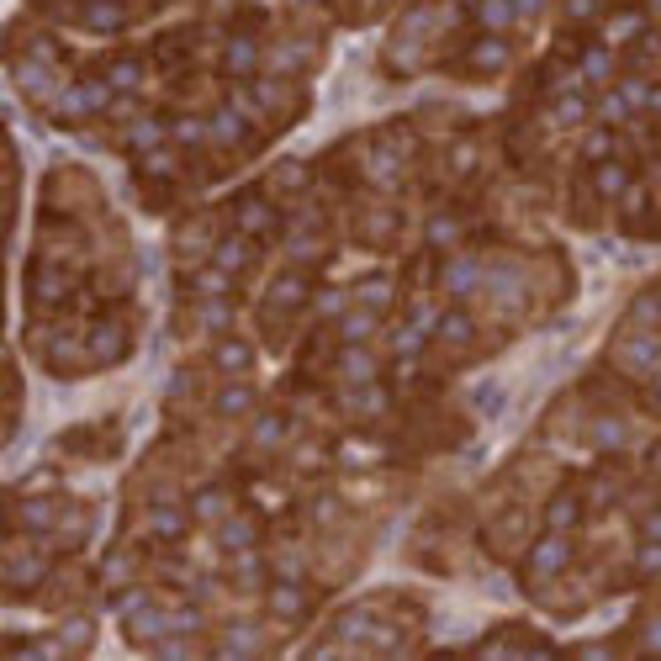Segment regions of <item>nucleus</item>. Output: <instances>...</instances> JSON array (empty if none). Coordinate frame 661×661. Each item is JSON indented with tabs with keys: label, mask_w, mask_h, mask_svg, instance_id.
<instances>
[{
	"label": "nucleus",
	"mask_w": 661,
	"mask_h": 661,
	"mask_svg": "<svg viewBox=\"0 0 661 661\" xmlns=\"http://www.w3.org/2000/svg\"><path fill=\"white\" fill-rule=\"evenodd\" d=\"M609 360H614L624 376H635V381H651V376L661 371V333L624 323V333L614 339V349H609Z\"/></svg>",
	"instance_id": "obj_1"
},
{
	"label": "nucleus",
	"mask_w": 661,
	"mask_h": 661,
	"mask_svg": "<svg viewBox=\"0 0 661 661\" xmlns=\"http://www.w3.org/2000/svg\"><path fill=\"white\" fill-rule=\"evenodd\" d=\"M567 567H572V535L545 530V535L530 545V556H524V582H530V587H545V582L567 577Z\"/></svg>",
	"instance_id": "obj_2"
},
{
	"label": "nucleus",
	"mask_w": 661,
	"mask_h": 661,
	"mask_svg": "<svg viewBox=\"0 0 661 661\" xmlns=\"http://www.w3.org/2000/svg\"><path fill=\"white\" fill-rule=\"evenodd\" d=\"M281 228H287V217H281V207H276L265 191H244V196L233 202V233H249L254 244H270Z\"/></svg>",
	"instance_id": "obj_3"
},
{
	"label": "nucleus",
	"mask_w": 661,
	"mask_h": 661,
	"mask_svg": "<svg viewBox=\"0 0 661 661\" xmlns=\"http://www.w3.org/2000/svg\"><path fill=\"white\" fill-rule=\"evenodd\" d=\"M112 101H117V90L106 80H75L59 90V101H53V112L64 117V123H85V117H101V112H112Z\"/></svg>",
	"instance_id": "obj_4"
},
{
	"label": "nucleus",
	"mask_w": 661,
	"mask_h": 661,
	"mask_svg": "<svg viewBox=\"0 0 661 661\" xmlns=\"http://www.w3.org/2000/svg\"><path fill=\"white\" fill-rule=\"evenodd\" d=\"M5 577H11V593H27L48 577V556H42V539H11L5 545Z\"/></svg>",
	"instance_id": "obj_5"
},
{
	"label": "nucleus",
	"mask_w": 661,
	"mask_h": 661,
	"mask_svg": "<svg viewBox=\"0 0 661 661\" xmlns=\"http://www.w3.org/2000/svg\"><path fill=\"white\" fill-rule=\"evenodd\" d=\"M191 524H196V513L180 508V503H169V497L143 508V535L154 539V545H180V539L191 535Z\"/></svg>",
	"instance_id": "obj_6"
},
{
	"label": "nucleus",
	"mask_w": 661,
	"mask_h": 661,
	"mask_svg": "<svg viewBox=\"0 0 661 661\" xmlns=\"http://www.w3.org/2000/svg\"><path fill=\"white\" fill-rule=\"evenodd\" d=\"M217 64H223V75H228L233 85H244V80H259V64H265V53H259V42L249 38V33H233V38L223 42Z\"/></svg>",
	"instance_id": "obj_7"
},
{
	"label": "nucleus",
	"mask_w": 661,
	"mask_h": 661,
	"mask_svg": "<svg viewBox=\"0 0 661 661\" xmlns=\"http://www.w3.org/2000/svg\"><path fill=\"white\" fill-rule=\"evenodd\" d=\"M307 296H313L307 265H291V270H281V276L265 287V307H270V313H296V307H307Z\"/></svg>",
	"instance_id": "obj_8"
},
{
	"label": "nucleus",
	"mask_w": 661,
	"mask_h": 661,
	"mask_svg": "<svg viewBox=\"0 0 661 661\" xmlns=\"http://www.w3.org/2000/svg\"><path fill=\"white\" fill-rule=\"evenodd\" d=\"M85 355L96 360V366H117L127 355V344H132V333H127L123 318H101V323H90V333H85Z\"/></svg>",
	"instance_id": "obj_9"
},
{
	"label": "nucleus",
	"mask_w": 661,
	"mask_h": 661,
	"mask_svg": "<svg viewBox=\"0 0 661 661\" xmlns=\"http://www.w3.org/2000/svg\"><path fill=\"white\" fill-rule=\"evenodd\" d=\"M307 587H302V577H276V582H265V609L276 614L281 624H296L302 614H307Z\"/></svg>",
	"instance_id": "obj_10"
},
{
	"label": "nucleus",
	"mask_w": 661,
	"mask_h": 661,
	"mask_svg": "<svg viewBox=\"0 0 661 661\" xmlns=\"http://www.w3.org/2000/svg\"><path fill=\"white\" fill-rule=\"evenodd\" d=\"M482 281H487V276H482V259H476V254H450L445 270H440V287H445V296H455V302L476 296Z\"/></svg>",
	"instance_id": "obj_11"
},
{
	"label": "nucleus",
	"mask_w": 661,
	"mask_h": 661,
	"mask_svg": "<svg viewBox=\"0 0 661 661\" xmlns=\"http://www.w3.org/2000/svg\"><path fill=\"white\" fill-rule=\"evenodd\" d=\"M75 22H80L85 33H123L127 22H132V5L127 0H80V11H75Z\"/></svg>",
	"instance_id": "obj_12"
},
{
	"label": "nucleus",
	"mask_w": 661,
	"mask_h": 661,
	"mask_svg": "<svg viewBox=\"0 0 661 661\" xmlns=\"http://www.w3.org/2000/svg\"><path fill=\"white\" fill-rule=\"evenodd\" d=\"M207 123H212V143H223V149H249V143H254V123H249L233 101L212 106Z\"/></svg>",
	"instance_id": "obj_13"
},
{
	"label": "nucleus",
	"mask_w": 661,
	"mask_h": 661,
	"mask_svg": "<svg viewBox=\"0 0 661 661\" xmlns=\"http://www.w3.org/2000/svg\"><path fill=\"white\" fill-rule=\"evenodd\" d=\"M333 371H339L344 386H366V381H381V360L371 355V344H339Z\"/></svg>",
	"instance_id": "obj_14"
},
{
	"label": "nucleus",
	"mask_w": 661,
	"mask_h": 661,
	"mask_svg": "<svg viewBox=\"0 0 661 661\" xmlns=\"http://www.w3.org/2000/svg\"><path fill=\"white\" fill-rule=\"evenodd\" d=\"M577 80L593 85V90H609V85L620 80V64H614V48H603V42H587L577 53Z\"/></svg>",
	"instance_id": "obj_15"
},
{
	"label": "nucleus",
	"mask_w": 661,
	"mask_h": 661,
	"mask_svg": "<svg viewBox=\"0 0 661 661\" xmlns=\"http://www.w3.org/2000/svg\"><path fill=\"white\" fill-rule=\"evenodd\" d=\"M27 291H33V307H64V302L75 296V276L59 270V265H38Z\"/></svg>",
	"instance_id": "obj_16"
},
{
	"label": "nucleus",
	"mask_w": 661,
	"mask_h": 661,
	"mask_svg": "<svg viewBox=\"0 0 661 661\" xmlns=\"http://www.w3.org/2000/svg\"><path fill=\"white\" fill-rule=\"evenodd\" d=\"M466 69L471 75H497V69H508V59H513V48H508V38H493V33H482V38L471 42L466 53Z\"/></svg>",
	"instance_id": "obj_17"
},
{
	"label": "nucleus",
	"mask_w": 661,
	"mask_h": 661,
	"mask_svg": "<svg viewBox=\"0 0 661 661\" xmlns=\"http://www.w3.org/2000/svg\"><path fill=\"white\" fill-rule=\"evenodd\" d=\"M212 265H223V270L244 276V270L259 265V244H254L249 233H228V239H217V244H212Z\"/></svg>",
	"instance_id": "obj_18"
},
{
	"label": "nucleus",
	"mask_w": 661,
	"mask_h": 661,
	"mask_svg": "<svg viewBox=\"0 0 661 661\" xmlns=\"http://www.w3.org/2000/svg\"><path fill=\"white\" fill-rule=\"evenodd\" d=\"M582 513H587V497H582L577 487H561V493H550V503H545V530L572 535L582 524Z\"/></svg>",
	"instance_id": "obj_19"
},
{
	"label": "nucleus",
	"mask_w": 661,
	"mask_h": 661,
	"mask_svg": "<svg viewBox=\"0 0 661 661\" xmlns=\"http://www.w3.org/2000/svg\"><path fill=\"white\" fill-rule=\"evenodd\" d=\"M376 329H381V313H371V307H344L339 318H333V339L339 344H371L376 339Z\"/></svg>",
	"instance_id": "obj_20"
},
{
	"label": "nucleus",
	"mask_w": 661,
	"mask_h": 661,
	"mask_svg": "<svg viewBox=\"0 0 661 661\" xmlns=\"http://www.w3.org/2000/svg\"><path fill=\"white\" fill-rule=\"evenodd\" d=\"M123 143L132 149V154H149V149L169 143V123L165 117H154V112H138V117L123 127Z\"/></svg>",
	"instance_id": "obj_21"
},
{
	"label": "nucleus",
	"mask_w": 661,
	"mask_h": 661,
	"mask_svg": "<svg viewBox=\"0 0 661 661\" xmlns=\"http://www.w3.org/2000/svg\"><path fill=\"white\" fill-rule=\"evenodd\" d=\"M471 22H476L482 33H493V38H508V33L519 27V5H513V0H476V5H471Z\"/></svg>",
	"instance_id": "obj_22"
},
{
	"label": "nucleus",
	"mask_w": 661,
	"mask_h": 661,
	"mask_svg": "<svg viewBox=\"0 0 661 661\" xmlns=\"http://www.w3.org/2000/svg\"><path fill=\"white\" fill-rule=\"evenodd\" d=\"M212 366H217L223 376H249V366H254V344L233 339V333H217V344H212Z\"/></svg>",
	"instance_id": "obj_23"
},
{
	"label": "nucleus",
	"mask_w": 661,
	"mask_h": 661,
	"mask_svg": "<svg viewBox=\"0 0 661 661\" xmlns=\"http://www.w3.org/2000/svg\"><path fill=\"white\" fill-rule=\"evenodd\" d=\"M233 287H239V276L233 270H223V265H202V270H191V281H186V291L196 296V302H207V296H233Z\"/></svg>",
	"instance_id": "obj_24"
},
{
	"label": "nucleus",
	"mask_w": 661,
	"mask_h": 661,
	"mask_svg": "<svg viewBox=\"0 0 661 661\" xmlns=\"http://www.w3.org/2000/svg\"><path fill=\"white\" fill-rule=\"evenodd\" d=\"M212 408H217V418H249L254 414V386L244 376H228V386H217Z\"/></svg>",
	"instance_id": "obj_25"
},
{
	"label": "nucleus",
	"mask_w": 661,
	"mask_h": 661,
	"mask_svg": "<svg viewBox=\"0 0 661 661\" xmlns=\"http://www.w3.org/2000/svg\"><path fill=\"white\" fill-rule=\"evenodd\" d=\"M217 545L233 556V550H249V545H259V519L254 513H228L223 524H217Z\"/></svg>",
	"instance_id": "obj_26"
},
{
	"label": "nucleus",
	"mask_w": 661,
	"mask_h": 661,
	"mask_svg": "<svg viewBox=\"0 0 661 661\" xmlns=\"http://www.w3.org/2000/svg\"><path fill=\"white\" fill-rule=\"evenodd\" d=\"M640 38H646V16H640V11H614V16L603 22V33H598L603 48H624V42H640Z\"/></svg>",
	"instance_id": "obj_27"
},
{
	"label": "nucleus",
	"mask_w": 661,
	"mask_h": 661,
	"mask_svg": "<svg viewBox=\"0 0 661 661\" xmlns=\"http://www.w3.org/2000/svg\"><path fill=\"white\" fill-rule=\"evenodd\" d=\"M476 339V318L471 313H460V307H450V313H440V329H434V344H445V349H466Z\"/></svg>",
	"instance_id": "obj_28"
},
{
	"label": "nucleus",
	"mask_w": 661,
	"mask_h": 661,
	"mask_svg": "<svg viewBox=\"0 0 661 661\" xmlns=\"http://www.w3.org/2000/svg\"><path fill=\"white\" fill-rule=\"evenodd\" d=\"M143 75H149V69H143V59H138V53H117V59L106 64V75H101V80L112 85L117 96H132V90L143 85Z\"/></svg>",
	"instance_id": "obj_29"
},
{
	"label": "nucleus",
	"mask_w": 661,
	"mask_h": 661,
	"mask_svg": "<svg viewBox=\"0 0 661 661\" xmlns=\"http://www.w3.org/2000/svg\"><path fill=\"white\" fill-rule=\"evenodd\" d=\"M344 408H349L355 418L386 414V386H381V381H366V386H344Z\"/></svg>",
	"instance_id": "obj_30"
},
{
	"label": "nucleus",
	"mask_w": 661,
	"mask_h": 661,
	"mask_svg": "<svg viewBox=\"0 0 661 661\" xmlns=\"http://www.w3.org/2000/svg\"><path fill=\"white\" fill-rule=\"evenodd\" d=\"M191 513H196V524H223L233 513V497H228V487H202L191 497Z\"/></svg>",
	"instance_id": "obj_31"
},
{
	"label": "nucleus",
	"mask_w": 661,
	"mask_h": 661,
	"mask_svg": "<svg viewBox=\"0 0 661 661\" xmlns=\"http://www.w3.org/2000/svg\"><path fill=\"white\" fill-rule=\"evenodd\" d=\"M138 175H149V180H175V175H180V149H175V143H160V149L138 154Z\"/></svg>",
	"instance_id": "obj_32"
},
{
	"label": "nucleus",
	"mask_w": 661,
	"mask_h": 661,
	"mask_svg": "<svg viewBox=\"0 0 661 661\" xmlns=\"http://www.w3.org/2000/svg\"><path fill=\"white\" fill-rule=\"evenodd\" d=\"M355 302H360V307H371V313H386V307L397 302V287H392V276H366V281L355 287Z\"/></svg>",
	"instance_id": "obj_33"
},
{
	"label": "nucleus",
	"mask_w": 661,
	"mask_h": 661,
	"mask_svg": "<svg viewBox=\"0 0 661 661\" xmlns=\"http://www.w3.org/2000/svg\"><path fill=\"white\" fill-rule=\"evenodd\" d=\"M281 440H287V414L254 418V429H249V445H254V450H281Z\"/></svg>",
	"instance_id": "obj_34"
},
{
	"label": "nucleus",
	"mask_w": 661,
	"mask_h": 661,
	"mask_svg": "<svg viewBox=\"0 0 661 661\" xmlns=\"http://www.w3.org/2000/svg\"><path fill=\"white\" fill-rule=\"evenodd\" d=\"M169 143L175 149H202V143H212V123L207 117H175L169 123Z\"/></svg>",
	"instance_id": "obj_35"
},
{
	"label": "nucleus",
	"mask_w": 661,
	"mask_h": 661,
	"mask_svg": "<svg viewBox=\"0 0 661 661\" xmlns=\"http://www.w3.org/2000/svg\"><path fill=\"white\" fill-rule=\"evenodd\" d=\"M217 651H228V657H233V651H265V635H259L254 624L233 620L223 635H217Z\"/></svg>",
	"instance_id": "obj_36"
},
{
	"label": "nucleus",
	"mask_w": 661,
	"mask_h": 661,
	"mask_svg": "<svg viewBox=\"0 0 661 661\" xmlns=\"http://www.w3.org/2000/svg\"><path fill=\"white\" fill-rule=\"evenodd\" d=\"M593 191H598V196H624V191H630V165H620V160L593 165Z\"/></svg>",
	"instance_id": "obj_37"
},
{
	"label": "nucleus",
	"mask_w": 661,
	"mask_h": 661,
	"mask_svg": "<svg viewBox=\"0 0 661 661\" xmlns=\"http://www.w3.org/2000/svg\"><path fill=\"white\" fill-rule=\"evenodd\" d=\"M587 165H603V160H620V127H598V132H587Z\"/></svg>",
	"instance_id": "obj_38"
},
{
	"label": "nucleus",
	"mask_w": 661,
	"mask_h": 661,
	"mask_svg": "<svg viewBox=\"0 0 661 661\" xmlns=\"http://www.w3.org/2000/svg\"><path fill=\"white\" fill-rule=\"evenodd\" d=\"M392 239H397V212L371 207L366 212V244H392Z\"/></svg>",
	"instance_id": "obj_39"
},
{
	"label": "nucleus",
	"mask_w": 661,
	"mask_h": 661,
	"mask_svg": "<svg viewBox=\"0 0 661 661\" xmlns=\"http://www.w3.org/2000/svg\"><path fill=\"white\" fill-rule=\"evenodd\" d=\"M460 217L455 212H440V217H429V249H455L460 244Z\"/></svg>",
	"instance_id": "obj_40"
},
{
	"label": "nucleus",
	"mask_w": 661,
	"mask_h": 661,
	"mask_svg": "<svg viewBox=\"0 0 661 661\" xmlns=\"http://www.w3.org/2000/svg\"><path fill=\"white\" fill-rule=\"evenodd\" d=\"M624 440H630V429H624V418H614V414L593 418V445H598V450H620Z\"/></svg>",
	"instance_id": "obj_41"
},
{
	"label": "nucleus",
	"mask_w": 661,
	"mask_h": 661,
	"mask_svg": "<svg viewBox=\"0 0 661 661\" xmlns=\"http://www.w3.org/2000/svg\"><path fill=\"white\" fill-rule=\"evenodd\" d=\"M630 572L640 582L661 577V539H640V550H635V561H630Z\"/></svg>",
	"instance_id": "obj_42"
},
{
	"label": "nucleus",
	"mask_w": 661,
	"mask_h": 661,
	"mask_svg": "<svg viewBox=\"0 0 661 661\" xmlns=\"http://www.w3.org/2000/svg\"><path fill=\"white\" fill-rule=\"evenodd\" d=\"M582 117H587V101H582L577 90H567V96H556V106H550V123H561V127H577Z\"/></svg>",
	"instance_id": "obj_43"
},
{
	"label": "nucleus",
	"mask_w": 661,
	"mask_h": 661,
	"mask_svg": "<svg viewBox=\"0 0 661 661\" xmlns=\"http://www.w3.org/2000/svg\"><path fill=\"white\" fill-rule=\"evenodd\" d=\"M90 640H96V624L80 620V614H75V620H64V630H59V646H64V651H85Z\"/></svg>",
	"instance_id": "obj_44"
},
{
	"label": "nucleus",
	"mask_w": 661,
	"mask_h": 661,
	"mask_svg": "<svg viewBox=\"0 0 661 661\" xmlns=\"http://www.w3.org/2000/svg\"><path fill=\"white\" fill-rule=\"evenodd\" d=\"M635 535H640V539H661V508H646V513H640Z\"/></svg>",
	"instance_id": "obj_45"
},
{
	"label": "nucleus",
	"mask_w": 661,
	"mask_h": 661,
	"mask_svg": "<svg viewBox=\"0 0 661 661\" xmlns=\"http://www.w3.org/2000/svg\"><path fill=\"white\" fill-rule=\"evenodd\" d=\"M646 466H651V476H661V440L651 445V455H646Z\"/></svg>",
	"instance_id": "obj_46"
},
{
	"label": "nucleus",
	"mask_w": 661,
	"mask_h": 661,
	"mask_svg": "<svg viewBox=\"0 0 661 661\" xmlns=\"http://www.w3.org/2000/svg\"><path fill=\"white\" fill-rule=\"evenodd\" d=\"M651 403H657V408H661V371L651 376Z\"/></svg>",
	"instance_id": "obj_47"
},
{
	"label": "nucleus",
	"mask_w": 661,
	"mask_h": 661,
	"mask_svg": "<svg viewBox=\"0 0 661 661\" xmlns=\"http://www.w3.org/2000/svg\"><path fill=\"white\" fill-rule=\"evenodd\" d=\"M291 5H329V0H291Z\"/></svg>",
	"instance_id": "obj_48"
},
{
	"label": "nucleus",
	"mask_w": 661,
	"mask_h": 661,
	"mask_svg": "<svg viewBox=\"0 0 661 661\" xmlns=\"http://www.w3.org/2000/svg\"><path fill=\"white\" fill-rule=\"evenodd\" d=\"M646 5H651V11H657V16H661V0H646Z\"/></svg>",
	"instance_id": "obj_49"
},
{
	"label": "nucleus",
	"mask_w": 661,
	"mask_h": 661,
	"mask_svg": "<svg viewBox=\"0 0 661 661\" xmlns=\"http://www.w3.org/2000/svg\"><path fill=\"white\" fill-rule=\"evenodd\" d=\"M466 5H476V0H466Z\"/></svg>",
	"instance_id": "obj_50"
},
{
	"label": "nucleus",
	"mask_w": 661,
	"mask_h": 661,
	"mask_svg": "<svg viewBox=\"0 0 661 661\" xmlns=\"http://www.w3.org/2000/svg\"><path fill=\"white\" fill-rule=\"evenodd\" d=\"M657 291H661V287H657Z\"/></svg>",
	"instance_id": "obj_51"
}]
</instances>
